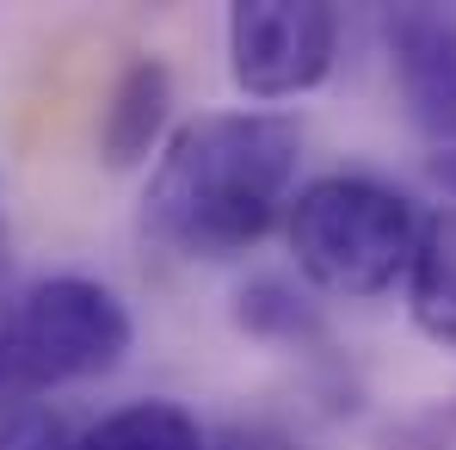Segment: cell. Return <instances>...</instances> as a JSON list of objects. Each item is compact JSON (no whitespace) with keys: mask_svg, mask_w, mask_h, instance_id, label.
Masks as SVG:
<instances>
[{"mask_svg":"<svg viewBox=\"0 0 456 450\" xmlns=\"http://www.w3.org/2000/svg\"><path fill=\"white\" fill-rule=\"evenodd\" d=\"M297 160L303 130L278 111H198L167 136L142 217L167 247L191 259H228L297 204Z\"/></svg>","mask_w":456,"mask_h":450,"instance_id":"obj_1","label":"cell"},{"mask_svg":"<svg viewBox=\"0 0 456 450\" xmlns=\"http://www.w3.org/2000/svg\"><path fill=\"white\" fill-rule=\"evenodd\" d=\"M426 223L407 192L370 173H327L290 204V253L327 297H382L395 278H413Z\"/></svg>","mask_w":456,"mask_h":450,"instance_id":"obj_2","label":"cell"},{"mask_svg":"<svg viewBox=\"0 0 456 450\" xmlns=\"http://www.w3.org/2000/svg\"><path fill=\"white\" fill-rule=\"evenodd\" d=\"M136 327L130 308L99 278H37L0 315V407H31L62 382H93L124 364Z\"/></svg>","mask_w":456,"mask_h":450,"instance_id":"obj_3","label":"cell"},{"mask_svg":"<svg viewBox=\"0 0 456 450\" xmlns=\"http://www.w3.org/2000/svg\"><path fill=\"white\" fill-rule=\"evenodd\" d=\"M339 50L327 0H240L228 6V75L247 99H297L321 86Z\"/></svg>","mask_w":456,"mask_h":450,"instance_id":"obj_4","label":"cell"},{"mask_svg":"<svg viewBox=\"0 0 456 450\" xmlns=\"http://www.w3.org/2000/svg\"><path fill=\"white\" fill-rule=\"evenodd\" d=\"M382 37L407 124L432 143H456V12L401 6L388 12Z\"/></svg>","mask_w":456,"mask_h":450,"instance_id":"obj_5","label":"cell"},{"mask_svg":"<svg viewBox=\"0 0 456 450\" xmlns=\"http://www.w3.org/2000/svg\"><path fill=\"white\" fill-rule=\"evenodd\" d=\"M167 118H173V75H167V62L136 56L124 75L111 80V93H105V111H99V154H105L111 167L149 160V149L160 143V130H167Z\"/></svg>","mask_w":456,"mask_h":450,"instance_id":"obj_6","label":"cell"},{"mask_svg":"<svg viewBox=\"0 0 456 450\" xmlns=\"http://www.w3.org/2000/svg\"><path fill=\"white\" fill-rule=\"evenodd\" d=\"M75 450H204V432L173 401H130V407L105 413L99 426H86Z\"/></svg>","mask_w":456,"mask_h":450,"instance_id":"obj_7","label":"cell"},{"mask_svg":"<svg viewBox=\"0 0 456 450\" xmlns=\"http://www.w3.org/2000/svg\"><path fill=\"white\" fill-rule=\"evenodd\" d=\"M407 290H413V321L432 340H451L456 346V210H438L426 223V241H419Z\"/></svg>","mask_w":456,"mask_h":450,"instance_id":"obj_8","label":"cell"},{"mask_svg":"<svg viewBox=\"0 0 456 450\" xmlns=\"http://www.w3.org/2000/svg\"><path fill=\"white\" fill-rule=\"evenodd\" d=\"M240 327L247 333H284V340H297V333H314V308L297 290H284L278 278H253L240 290Z\"/></svg>","mask_w":456,"mask_h":450,"instance_id":"obj_9","label":"cell"},{"mask_svg":"<svg viewBox=\"0 0 456 450\" xmlns=\"http://www.w3.org/2000/svg\"><path fill=\"white\" fill-rule=\"evenodd\" d=\"M0 450H75V438L62 432L56 413H44V407H12V413L0 420Z\"/></svg>","mask_w":456,"mask_h":450,"instance_id":"obj_10","label":"cell"},{"mask_svg":"<svg viewBox=\"0 0 456 450\" xmlns=\"http://www.w3.org/2000/svg\"><path fill=\"white\" fill-rule=\"evenodd\" d=\"M234 450H247V445H234Z\"/></svg>","mask_w":456,"mask_h":450,"instance_id":"obj_11","label":"cell"}]
</instances>
